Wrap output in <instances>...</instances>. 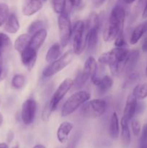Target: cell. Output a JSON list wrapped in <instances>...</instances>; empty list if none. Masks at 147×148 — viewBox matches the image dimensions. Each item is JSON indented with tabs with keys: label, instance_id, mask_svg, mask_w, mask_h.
<instances>
[{
	"label": "cell",
	"instance_id": "cell-15",
	"mask_svg": "<svg viewBox=\"0 0 147 148\" xmlns=\"http://www.w3.org/2000/svg\"><path fill=\"white\" fill-rule=\"evenodd\" d=\"M99 26H95L88 29L86 32V46L89 51H93L96 49L98 42Z\"/></svg>",
	"mask_w": 147,
	"mask_h": 148
},
{
	"label": "cell",
	"instance_id": "cell-47",
	"mask_svg": "<svg viewBox=\"0 0 147 148\" xmlns=\"http://www.w3.org/2000/svg\"><path fill=\"white\" fill-rule=\"evenodd\" d=\"M140 148H147V142L141 143V147Z\"/></svg>",
	"mask_w": 147,
	"mask_h": 148
},
{
	"label": "cell",
	"instance_id": "cell-31",
	"mask_svg": "<svg viewBox=\"0 0 147 148\" xmlns=\"http://www.w3.org/2000/svg\"><path fill=\"white\" fill-rule=\"evenodd\" d=\"M66 0H53V8L56 13L60 14L64 10Z\"/></svg>",
	"mask_w": 147,
	"mask_h": 148
},
{
	"label": "cell",
	"instance_id": "cell-34",
	"mask_svg": "<svg viewBox=\"0 0 147 148\" xmlns=\"http://www.w3.org/2000/svg\"><path fill=\"white\" fill-rule=\"evenodd\" d=\"M131 121L133 133L135 136H138L141 132V124H140L139 121L136 119H132Z\"/></svg>",
	"mask_w": 147,
	"mask_h": 148
},
{
	"label": "cell",
	"instance_id": "cell-50",
	"mask_svg": "<svg viewBox=\"0 0 147 148\" xmlns=\"http://www.w3.org/2000/svg\"><path fill=\"white\" fill-rule=\"evenodd\" d=\"M146 75L147 76V65H146Z\"/></svg>",
	"mask_w": 147,
	"mask_h": 148
},
{
	"label": "cell",
	"instance_id": "cell-17",
	"mask_svg": "<svg viewBox=\"0 0 147 148\" xmlns=\"http://www.w3.org/2000/svg\"><path fill=\"white\" fill-rule=\"evenodd\" d=\"M147 32V20L143 22L141 24L137 25L135 27L133 30L132 33H131V39H130V42L131 44L134 45L136 44L138 42V40L141 38L144 33Z\"/></svg>",
	"mask_w": 147,
	"mask_h": 148
},
{
	"label": "cell",
	"instance_id": "cell-45",
	"mask_svg": "<svg viewBox=\"0 0 147 148\" xmlns=\"http://www.w3.org/2000/svg\"><path fill=\"white\" fill-rule=\"evenodd\" d=\"M123 1H124V2L126 3V4H132L133 2H134L135 0H123Z\"/></svg>",
	"mask_w": 147,
	"mask_h": 148
},
{
	"label": "cell",
	"instance_id": "cell-7",
	"mask_svg": "<svg viewBox=\"0 0 147 148\" xmlns=\"http://www.w3.org/2000/svg\"><path fill=\"white\" fill-rule=\"evenodd\" d=\"M107 109V102L103 99H94L83 104L82 112L86 116L99 117L103 115Z\"/></svg>",
	"mask_w": 147,
	"mask_h": 148
},
{
	"label": "cell",
	"instance_id": "cell-12",
	"mask_svg": "<svg viewBox=\"0 0 147 148\" xmlns=\"http://www.w3.org/2000/svg\"><path fill=\"white\" fill-rule=\"evenodd\" d=\"M97 64L93 56H89L86 59L84 64L83 70L82 73L84 79L87 82L91 79L94 76L97 75Z\"/></svg>",
	"mask_w": 147,
	"mask_h": 148
},
{
	"label": "cell",
	"instance_id": "cell-16",
	"mask_svg": "<svg viewBox=\"0 0 147 148\" xmlns=\"http://www.w3.org/2000/svg\"><path fill=\"white\" fill-rule=\"evenodd\" d=\"M74 128L73 124L68 121L61 123L57 130V139L61 143H65L68 140L71 132Z\"/></svg>",
	"mask_w": 147,
	"mask_h": 148
},
{
	"label": "cell",
	"instance_id": "cell-20",
	"mask_svg": "<svg viewBox=\"0 0 147 148\" xmlns=\"http://www.w3.org/2000/svg\"><path fill=\"white\" fill-rule=\"evenodd\" d=\"M61 56V45L59 43H55L49 48L46 56V59L48 62L51 63L59 59Z\"/></svg>",
	"mask_w": 147,
	"mask_h": 148
},
{
	"label": "cell",
	"instance_id": "cell-3",
	"mask_svg": "<svg viewBox=\"0 0 147 148\" xmlns=\"http://www.w3.org/2000/svg\"><path fill=\"white\" fill-rule=\"evenodd\" d=\"M90 98V93L86 91L81 90L74 93L63 103L61 108V116L66 117L71 115L81 106L87 102Z\"/></svg>",
	"mask_w": 147,
	"mask_h": 148
},
{
	"label": "cell",
	"instance_id": "cell-35",
	"mask_svg": "<svg viewBox=\"0 0 147 148\" xmlns=\"http://www.w3.org/2000/svg\"><path fill=\"white\" fill-rule=\"evenodd\" d=\"M51 112L52 111L51 109H50V106H49V103H48L46 105V106H45L43 111V114H42V119H43V121H47V120L48 119Z\"/></svg>",
	"mask_w": 147,
	"mask_h": 148
},
{
	"label": "cell",
	"instance_id": "cell-49",
	"mask_svg": "<svg viewBox=\"0 0 147 148\" xmlns=\"http://www.w3.org/2000/svg\"><path fill=\"white\" fill-rule=\"evenodd\" d=\"M12 148H20V146H19L18 144H17V145H15L14 146H13V147Z\"/></svg>",
	"mask_w": 147,
	"mask_h": 148
},
{
	"label": "cell",
	"instance_id": "cell-18",
	"mask_svg": "<svg viewBox=\"0 0 147 148\" xmlns=\"http://www.w3.org/2000/svg\"><path fill=\"white\" fill-rule=\"evenodd\" d=\"M120 126L121 138H122V145H123L124 147H128L131 142V132H130L129 126H128V121L124 117L121 119Z\"/></svg>",
	"mask_w": 147,
	"mask_h": 148
},
{
	"label": "cell",
	"instance_id": "cell-6",
	"mask_svg": "<svg viewBox=\"0 0 147 148\" xmlns=\"http://www.w3.org/2000/svg\"><path fill=\"white\" fill-rule=\"evenodd\" d=\"M58 25H59L60 44L62 47H65L69 43L72 34V27L69 18V13L63 11L59 14L58 17Z\"/></svg>",
	"mask_w": 147,
	"mask_h": 148
},
{
	"label": "cell",
	"instance_id": "cell-11",
	"mask_svg": "<svg viewBox=\"0 0 147 148\" xmlns=\"http://www.w3.org/2000/svg\"><path fill=\"white\" fill-rule=\"evenodd\" d=\"M137 100L138 99L134 96L133 93L130 94L127 98L122 117H124L128 121L133 119V116L136 114L137 104H138Z\"/></svg>",
	"mask_w": 147,
	"mask_h": 148
},
{
	"label": "cell",
	"instance_id": "cell-13",
	"mask_svg": "<svg viewBox=\"0 0 147 148\" xmlns=\"http://www.w3.org/2000/svg\"><path fill=\"white\" fill-rule=\"evenodd\" d=\"M47 31L45 28L37 31L34 34L32 35V36L30 37L28 46L37 51L45 42L46 38H47Z\"/></svg>",
	"mask_w": 147,
	"mask_h": 148
},
{
	"label": "cell",
	"instance_id": "cell-4",
	"mask_svg": "<svg viewBox=\"0 0 147 148\" xmlns=\"http://www.w3.org/2000/svg\"><path fill=\"white\" fill-rule=\"evenodd\" d=\"M86 23L82 20L75 23L72 27V38H73V52L79 55L83 52L86 45Z\"/></svg>",
	"mask_w": 147,
	"mask_h": 148
},
{
	"label": "cell",
	"instance_id": "cell-38",
	"mask_svg": "<svg viewBox=\"0 0 147 148\" xmlns=\"http://www.w3.org/2000/svg\"><path fill=\"white\" fill-rule=\"evenodd\" d=\"M3 53L0 51V79L2 78L4 73V64H3Z\"/></svg>",
	"mask_w": 147,
	"mask_h": 148
},
{
	"label": "cell",
	"instance_id": "cell-5",
	"mask_svg": "<svg viewBox=\"0 0 147 148\" xmlns=\"http://www.w3.org/2000/svg\"><path fill=\"white\" fill-rule=\"evenodd\" d=\"M74 58V52L71 51L66 52L58 59L50 63V64L46 66L43 71V76L49 77L56 75L58 72L63 70L66 66H67Z\"/></svg>",
	"mask_w": 147,
	"mask_h": 148
},
{
	"label": "cell",
	"instance_id": "cell-2",
	"mask_svg": "<svg viewBox=\"0 0 147 148\" xmlns=\"http://www.w3.org/2000/svg\"><path fill=\"white\" fill-rule=\"evenodd\" d=\"M131 51L124 48L116 47L110 51L102 53L98 59V62L102 64L111 65L118 64L125 70V64L129 56Z\"/></svg>",
	"mask_w": 147,
	"mask_h": 148
},
{
	"label": "cell",
	"instance_id": "cell-52",
	"mask_svg": "<svg viewBox=\"0 0 147 148\" xmlns=\"http://www.w3.org/2000/svg\"><path fill=\"white\" fill-rule=\"evenodd\" d=\"M57 148H63L62 147H57Z\"/></svg>",
	"mask_w": 147,
	"mask_h": 148
},
{
	"label": "cell",
	"instance_id": "cell-43",
	"mask_svg": "<svg viewBox=\"0 0 147 148\" xmlns=\"http://www.w3.org/2000/svg\"><path fill=\"white\" fill-rule=\"evenodd\" d=\"M105 1H106V0H95V4H96V6H97L98 7V6L102 5Z\"/></svg>",
	"mask_w": 147,
	"mask_h": 148
},
{
	"label": "cell",
	"instance_id": "cell-24",
	"mask_svg": "<svg viewBox=\"0 0 147 148\" xmlns=\"http://www.w3.org/2000/svg\"><path fill=\"white\" fill-rule=\"evenodd\" d=\"M113 85V79L108 75H105L101 78L100 84L97 86L98 92L101 95L108 92Z\"/></svg>",
	"mask_w": 147,
	"mask_h": 148
},
{
	"label": "cell",
	"instance_id": "cell-9",
	"mask_svg": "<svg viewBox=\"0 0 147 148\" xmlns=\"http://www.w3.org/2000/svg\"><path fill=\"white\" fill-rule=\"evenodd\" d=\"M37 103L32 98L26 100L22 104L21 117L23 123L25 125H30L33 122L35 117Z\"/></svg>",
	"mask_w": 147,
	"mask_h": 148
},
{
	"label": "cell",
	"instance_id": "cell-40",
	"mask_svg": "<svg viewBox=\"0 0 147 148\" xmlns=\"http://www.w3.org/2000/svg\"><path fill=\"white\" fill-rule=\"evenodd\" d=\"M14 139V132L12 130L8 132L7 134V142L8 143H11Z\"/></svg>",
	"mask_w": 147,
	"mask_h": 148
},
{
	"label": "cell",
	"instance_id": "cell-46",
	"mask_svg": "<svg viewBox=\"0 0 147 148\" xmlns=\"http://www.w3.org/2000/svg\"><path fill=\"white\" fill-rule=\"evenodd\" d=\"M33 148H46V147H45L44 145H35L34 147H33Z\"/></svg>",
	"mask_w": 147,
	"mask_h": 148
},
{
	"label": "cell",
	"instance_id": "cell-28",
	"mask_svg": "<svg viewBox=\"0 0 147 148\" xmlns=\"http://www.w3.org/2000/svg\"><path fill=\"white\" fill-rule=\"evenodd\" d=\"M45 26H46L45 22L42 21V20H35L30 25L28 30H27V33L29 35H33L38 30L45 28Z\"/></svg>",
	"mask_w": 147,
	"mask_h": 148
},
{
	"label": "cell",
	"instance_id": "cell-41",
	"mask_svg": "<svg viewBox=\"0 0 147 148\" xmlns=\"http://www.w3.org/2000/svg\"><path fill=\"white\" fill-rule=\"evenodd\" d=\"M142 50L143 51L147 52V36L145 38V39L144 40V42H143Z\"/></svg>",
	"mask_w": 147,
	"mask_h": 148
},
{
	"label": "cell",
	"instance_id": "cell-27",
	"mask_svg": "<svg viewBox=\"0 0 147 148\" xmlns=\"http://www.w3.org/2000/svg\"><path fill=\"white\" fill-rule=\"evenodd\" d=\"M10 15L9 7L4 2H0V27L7 21Z\"/></svg>",
	"mask_w": 147,
	"mask_h": 148
},
{
	"label": "cell",
	"instance_id": "cell-19",
	"mask_svg": "<svg viewBox=\"0 0 147 148\" xmlns=\"http://www.w3.org/2000/svg\"><path fill=\"white\" fill-rule=\"evenodd\" d=\"M20 29V23L17 17L14 13H11L9 15L4 25V30L10 33H16Z\"/></svg>",
	"mask_w": 147,
	"mask_h": 148
},
{
	"label": "cell",
	"instance_id": "cell-29",
	"mask_svg": "<svg viewBox=\"0 0 147 148\" xmlns=\"http://www.w3.org/2000/svg\"><path fill=\"white\" fill-rule=\"evenodd\" d=\"M25 84V77L22 75L17 74L12 79V85L14 89H20Z\"/></svg>",
	"mask_w": 147,
	"mask_h": 148
},
{
	"label": "cell",
	"instance_id": "cell-23",
	"mask_svg": "<svg viewBox=\"0 0 147 148\" xmlns=\"http://www.w3.org/2000/svg\"><path fill=\"white\" fill-rule=\"evenodd\" d=\"M138 59H139V51L138 50L131 51V53H130L126 64H125V71L131 73L133 69L135 68V65L137 64Z\"/></svg>",
	"mask_w": 147,
	"mask_h": 148
},
{
	"label": "cell",
	"instance_id": "cell-42",
	"mask_svg": "<svg viewBox=\"0 0 147 148\" xmlns=\"http://www.w3.org/2000/svg\"><path fill=\"white\" fill-rule=\"evenodd\" d=\"M142 17H143V19L147 18V2H146V4L145 7H144V11H143Z\"/></svg>",
	"mask_w": 147,
	"mask_h": 148
},
{
	"label": "cell",
	"instance_id": "cell-21",
	"mask_svg": "<svg viewBox=\"0 0 147 148\" xmlns=\"http://www.w3.org/2000/svg\"><path fill=\"white\" fill-rule=\"evenodd\" d=\"M120 134V125L118 114L114 112L110 117V135L113 140L118 139Z\"/></svg>",
	"mask_w": 147,
	"mask_h": 148
},
{
	"label": "cell",
	"instance_id": "cell-22",
	"mask_svg": "<svg viewBox=\"0 0 147 148\" xmlns=\"http://www.w3.org/2000/svg\"><path fill=\"white\" fill-rule=\"evenodd\" d=\"M30 37L31 36L27 34V33H24V34H22L19 36L15 40V42H14V49L18 52L21 53L24 49H26L29 46Z\"/></svg>",
	"mask_w": 147,
	"mask_h": 148
},
{
	"label": "cell",
	"instance_id": "cell-37",
	"mask_svg": "<svg viewBox=\"0 0 147 148\" xmlns=\"http://www.w3.org/2000/svg\"><path fill=\"white\" fill-rule=\"evenodd\" d=\"M147 142V123L144 126L142 134L141 137V143Z\"/></svg>",
	"mask_w": 147,
	"mask_h": 148
},
{
	"label": "cell",
	"instance_id": "cell-53",
	"mask_svg": "<svg viewBox=\"0 0 147 148\" xmlns=\"http://www.w3.org/2000/svg\"><path fill=\"white\" fill-rule=\"evenodd\" d=\"M0 104H1V100H0Z\"/></svg>",
	"mask_w": 147,
	"mask_h": 148
},
{
	"label": "cell",
	"instance_id": "cell-1",
	"mask_svg": "<svg viewBox=\"0 0 147 148\" xmlns=\"http://www.w3.org/2000/svg\"><path fill=\"white\" fill-rule=\"evenodd\" d=\"M125 18V11L123 7L120 5L115 6L111 11L108 24L104 32L105 41H112L116 38L120 32L122 31Z\"/></svg>",
	"mask_w": 147,
	"mask_h": 148
},
{
	"label": "cell",
	"instance_id": "cell-48",
	"mask_svg": "<svg viewBox=\"0 0 147 148\" xmlns=\"http://www.w3.org/2000/svg\"><path fill=\"white\" fill-rule=\"evenodd\" d=\"M2 123H3V116L2 114L0 113V127H1V125H2Z\"/></svg>",
	"mask_w": 147,
	"mask_h": 148
},
{
	"label": "cell",
	"instance_id": "cell-30",
	"mask_svg": "<svg viewBox=\"0 0 147 148\" xmlns=\"http://www.w3.org/2000/svg\"><path fill=\"white\" fill-rule=\"evenodd\" d=\"M81 138V132H75L68 141L67 147L66 148H76Z\"/></svg>",
	"mask_w": 147,
	"mask_h": 148
},
{
	"label": "cell",
	"instance_id": "cell-10",
	"mask_svg": "<svg viewBox=\"0 0 147 148\" xmlns=\"http://www.w3.org/2000/svg\"><path fill=\"white\" fill-rule=\"evenodd\" d=\"M20 53L22 63L30 70L35 64L37 59V51L30 46H27Z\"/></svg>",
	"mask_w": 147,
	"mask_h": 148
},
{
	"label": "cell",
	"instance_id": "cell-26",
	"mask_svg": "<svg viewBox=\"0 0 147 148\" xmlns=\"http://www.w3.org/2000/svg\"><path fill=\"white\" fill-rule=\"evenodd\" d=\"M12 46V42L10 37L5 33H0V51L4 52L8 50Z\"/></svg>",
	"mask_w": 147,
	"mask_h": 148
},
{
	"label": "cell",
	"instance_id": "cell-36",
	"mask_svg": "<svg viewBox=\"0 0 147 148\" xmlns=\"http://www.w3.org/2000/svg\"><path fill=\"white\" fill-rule=\"evenodd\" d=\"M82 0H66V4H68V10H70L71 7H78L80 5Z\"/></svg>",
	"mask_w": 147,
	"mask_h": 148
},
{
	"label": "cell",
	"instance_id": "cell-51",
	"mask_svg": "<svg viewBox=\"0 0 147 148\" xmlns=\"http://www.w3.org/2000/svg\"><path fill=\"white\" fill-rule=\"evenodd\" d=\"M40 1H42V2H45V1H47V0H40Z\"/></svg>",
	"mask_w": 147,
	"mask_h": 148
},
{
	"label": "cell",
	"instance_id": "cell-32",
	"mask_svg": "<svg viewBox=\"0 0 147 148\" xmlns=\"http://www.w3.org/2000/svg\"><path fill=\"white\" fill-rule=\"evenodd\" d=\"M115 46L116 47L119 48H123L124 46H126V41H125V36H124L123 34V30L120 32L119 34L118 35V36L115 38Z\"/></svg>",
	"mask_w": 147,
	"mask_h": 148
},
{
	"label": "cell",
	"instance_id": "cell-33",
	"mask_svg": "<svg viewBox=\"0 0 147 148\" xmlns=\"http://www.w3.org/2000/svg\"><path fill=\"white\" fill-rule=\"evenodd\" d=\"M86 81L84 79V77L82 75V72H79L77 75H76V78L74 80V85L76 87V88H81L82 87H83L84 85V84L86 83Z\"/></svg>",
	"mask_w": 147,
	"mask_h": 148
},
{
	"label": "cell",
	"instance_id": "cell-39",
	"mask_svg": "<svg viewBox=\"0 0 147 148\" xmlns=\"http://www.w3.org/2000/svg\"><path fill=\"white\" fill-rule=\"evenodd\" d=\"M91 80H92V83L94 84V85H95V86L97 87L98 85L100 84V82H101V78L99 77H97V75H95V76H94L91 79Z\"/></svg>",
	"mask_w": 147,
	"mask_h": 148
},
{
	"label": "cell",
	"instance_id": "cell-25",
	"mask_svg": "<svg viewBox=\"0 0 147 148\" xmlns=\"http://www.w3.org/2000/svg\"><path fill=\"white\" fill-rule=\"evenodd\" d=\"M132 93L138 100H143L147 98V84L137 85L134 88Z\"/></svg>",
	"mask_w": 147,
	"mask_h": 148
},
{
	"label": "cell",
	"instance_id": "cell-8",
	"mask_svg": "<svg viewBox=\"0 0 147 148\" xmlns=\"http://www.w3.org/2000/svg\"><path fill=\"white\" fill-rule=\"evenodd\" d=\"M74 86V80L70 79V78H67L65 79L59 85L58 88L56 89V92L53 94V97L50 99V102H49V106L50 107L52 112L54 111L57 108L58 106H59V103L61 102L63 97L68 93L69 90L72 88Z\"/></svg>",
	"mask_w": 147,
	"mask_h": 148
},
{
	"label": "cell",
	"instance_id": "cell-14",
	"mask_svg": "<svg viewBox=\"0 0 147 148\" xmlns=\"http://www.w3.org/2000/svg\"><path fill=\"white\" fill-rule=\"evenodd\" d=\"M43 2L40 0H26L22 7V12L25 16H31L40 11Z\"/></svg>",
	"mask_w": 147,
	"mask_h": 148
},
{
	"label": "cell",
	"instance_id": "cell-44",
	"mask_svg": "<svg viewBox=\"0 0 147 148\" xmlns=\"http://www.w3.org/2000/svg\"><path fill=\"white\" fill-rule=\"evenodd\" d=\"M0 148H9V147L7 143H0Z\"/></svg>",
	"mask_w": 147,
	"mask_h": 148
}]
</instances>
